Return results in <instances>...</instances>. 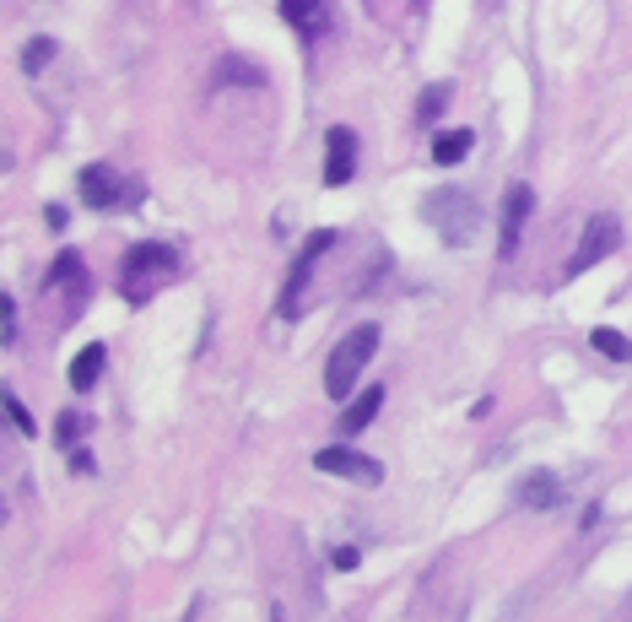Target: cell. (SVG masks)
<instances>
[{"label": "cell", "instance_id": "7a4b0ae2", "mask_svg": "<svg viewBox=\"0 0 632 622\" xmlns=\"http://www.w3.org/2000/svg\"><path fill=\"white\" fill-rule=\"evenodd\" d=\"M422 217L433 222V233H438L449 249L470 244V238H476V228H481V211H476V201H470L465 190H454V184H443V190L427 195V201H422Z\"/></svg>", "mask_w": 632, "mask_h": 622}, {"label": "cell", "instance_id": "7402d4cb", "mask_svg": "<svg viewBox=\"0 0 632 622\" xmlns=\"http://www.w3.org/2000/svg\"><path fill=\"white\" fill-rule=\"evenodd\" d=\"M330 563L341 568V574H352V568H357L362 558H357V547H335V558H330Z\"/></svg>", "mask_w": 632, "mask_h": 622}, {"label": "cell", "instance_id": "ba28073f", "mask_svg": "<svg viewBox=\"0 0 632 622\" xmlns=\"http://www.w3.org/2000/svg\"><path fill=\"white\" fill-rule=\"evenodd\" d=\"M530 211H535V190H530V184H514V190L503 195V228H497V244H503V255H514V249H519Z\"/></svg>", "mask_w": 632, "mask_h": 622}, {"label": "cell", "instance_id": "ffe728a7", "mask_svg": "<svg viewBox=\"0 0 632 622\" xmlns=\"http://www.w3.org/2000/svg\"><path fill=\"white\" fill-rule=\"evenodd\" d=\"M0 347H17V303H11V293L0 298Z\"/></svg>", "mask_w": 632, "mask_h": 622}, {"label": "cell", "instance_id": "5bb4252c", "mask_svg": "<svg viewBox=\"0 0 632 622\" xmlns=\"http://www.w3.org/2000/svg\"><path fill=\"white\" fill-rule=\"evenodd\" d=\"M103 341H92V347H82V357L71 363V390H92L98 385V374H103Z\"/></svg>", "mask_w": 632, "mask_h": 622}, {"label": "cell", "instance_id": "7c38bea8", "mask_svg": "<svg viewBox=\"0 0 632 622\" xmlns=\"http://www.w3.org/2000/svg\"><path fill=\"white\" fill-rule=\"evenodd\" d=\"M281 17H287L303 38H314L319 28H325V0H281Z\"/></svg>", "mask_w": 632, "mask_h": 622}, {"label": "cell", "instance_id": "6da1fadb", "mask_svg": "<svg viewBox=\"0 0 632 622\" xmlns=\"http://www.w3.org/2000/svg\"><path fill=\"white\" fill-rule=\"evenodd\" d=\"M173 276H179V249L146 238V244H136L125 260H119V298L125 303H152Z\"/></svg>", "mask_w": 632, "mask_h": 622}, {"label": "cell", "instance_id": "4fadbf2b", "mask_svg": "<svg viewBox=\"0 0 632 622\" xmlns=\"http://www.w3.org/2000/svg\"><path fill=\"white\" fill-rule=\"evenodd\" d=\"M470 147H476V136H470L465 125H460V130H443V136L433 141V163H438V168H454L460 157H470Z\"/></svg>", "mask_w": 632, "mask_h": 622}, {"label": "cell", "instance_id": "e0dca14e", "mask_svg": "<svg viewBox=\"0 0 632 622\" xmlns=\"http://www.w3.org/2000/svg\"><path fill=\"white\" fill-rule=\"evenodd\" d=\"M49 60H55V38H28V49H22V71L38 76Z\"/></svg>", "mask_w": 632, "mask_h": 622}, {"label": "cell", "instance_id": "d6986e66", "mask_svg": "<svg viewBox=\"0 0 632 622\" xmlns=\"http://www.w3.org/2000/svg\"><path fill=\"white\" fill-rule=\"evenodd\" d=\"M6 417H11V428H17L22 439H33V417H28V406L17 401V390H6Z\"/></svg>", "mask_w": 632, "mask_h": 622}, {"label": "cell", "instance_id": "9c48e42d", "mask_svg": "<svg viewBox=\"0 0 632 622\" xmlns=\"http://www.w3.org/2000/svg\"><path fill=\"white\" fill-rule=\"evenodd\" d=\"M76 190H82V206L114 211V201H119V174H114L109 163H87L82 179H76Z\"/></svg>", "mask_w": 632, "mask_h": 622}, {"label": "cell", "instance_id": "9a60e30c", "mask_svg": "<svg viewBox=\"0 0 632 622\" xmlns=\"http://www.w3.org/2000/svg\"><path fill=\"white\" fill-rule=\"evenodd\" d=\"M589 347L605 352L611 363H632V341L622 336V330H611V325H595V330H589Z\"/></svg>", "mask_w": 632, "mask_h": 622}, {"label": "cell", "instance_id": "52a82bcc", "mask_svg": "<svg viewBox=\"0 0 632 622\" xmlns=\"http://www.w3.org/2000/svg\"><path fill=\"white\" fill-rule=\"evenodd\" d=\"M357 174V136L352 125H330L325 136V190H341Z\"/></svg>", "mask_w": 632, "mask_h": 622}, {"label": "cell", "instance_id": "5b68a950", "mask_svg": "<svg viewBox=\"0 0 632 622\" xmlns=\"http://www.w3.org/2000/svg\"><path fill=\"white\" fill-rule=\"evenodd\" d=\"M314 466L325 476H341V482H357V487H379L384 482V466L373 455H362L352 444H325L314 449Z\"/></svg>", "mask_w": 632, "mask_h": 622}, {"label": "cell", "instance_id": "3957f363", "mask_svg": "<svg viewBox=\"0 0 632 622\" xmlns=\"http://www.w3.org/2000/svg\"><path fill=\"white\" fill-rule=\"evenodd\" d=\"M379 352V325H357L341 336V347H330V363H325V390L330 401H346L357 385V374L368 368V357Z\"/></svg>", "mask_w": 632, "mask_h": 622}, {"label": "cell", "instance_id": "30bf717a", "mask_svg": "<svg viewBox=\"0 0 632 622\" xmlns=\"http://www.w3.org/2000/svg\"><path fill=\"white\" fill-rule=\"evenodd\" d=\"M514 498H519V509H557L562 504V482L551 471H530V476H519Z\"/></svg>", "mask_w": 632, "mask_h": 622}, {"label": "cell", "instance_id": "44dd1931", "mask_svg": "<svg viewBox=\"0 0 632 622\" xmlns=\"http://www.w3.org/2000/svg\"><path fill=\"white\" fill-rule=\"evenodd\" d=\"M443 103H449V82L427 87V98H422V109H416V114H422V119H438V109H443Z\"/></svg>", "mask_w": 632, "mask_h": 622}, {"label": "cell", "instance_id": "8fae6325", "mask_svg": "<svg viewBox=\"0 0 632 622\" xmlns=\"http://www.w3.org/2000/svg\"><path fill=\"white\" fill-rule=\"evenodd\" d=\"M379 412H384V390L373 385V390H362L357 401H346V412H341V433H362Z\"/></svg>", "mask_w": 632, "mask_h": 622}, {"label": "cell", "instance_id": "ac0fdd59", "mask_svg": "<svg viewBox=\"0 0 632 622\" xmlns=\"http://www.w3.org/2000/svg\"><path fill=\"white\" fill-rule=\"evenodd\" d=\"M82 428H87V417H76V412H60L55 433H60V449H65V455H71V444H82Z\"/></svg>", "mask_w": 632, "mask_h": 622}, {"label": "cell", "instance_id": "277c9868", "mask_svg": "<svg viewBox=\"0 0 632 622\" xmlns=\"http://www.w3.org/2000/svg\"><path fill=\"white\" fill-rule=\"evenodd\" d=\"M330 244H335V233H330V228H319V233H308V238H303L298 260H292V276H287V287H281V314H287V320H298V314L308 309V303H303L308 276H314L319 255H330Z\"/></svg>", "mask_w": 632, "mask_h": 622}, {"label": "cell", "instance_id": "8992f818", "mask_svg": "<svg viewBox=\"0 0 632 622\" xmlns=\"http://www.w3.org/2000/svg\"><path fill=\"white\" fill-rule=\"evenodd\" d=\"M616 244H622V222H616L611 211H595L589 228H584V238H578V249H573V260H568V276H584L589 266H600Z\"/></svg>", "mask_w": 632, "mask_h": 622}, {"label": "cell", "instance_id": "2e32d148", "mask_svg": "<svg viewBox=\"0 0 632 622\" xmlns=\"http://www.w3.org/2000/svg\"><path fill=\"white\" fill-rule=\"evenodd\" d=\"M49 287H76L87 298V266L82 255H55V271H49Z\"/></svg>", "mask_w": 632, "mask_h": 622}]
</instances>
